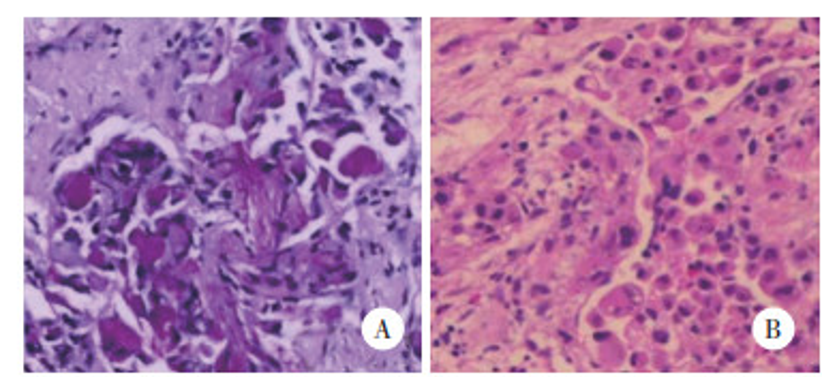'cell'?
Listing matches in <instances>:
<instances>
[{"label": "cell", "mask_w": 822, "mask_h": 377, "mask_svg": "<svg viewBox=\"0 0 822 377\" xmlns=\"http://www.w3.org/2000/svg\"><path fill=\"white\" fill-rule=\"evenodd\" d=\"M793 318L782 309H767L754 322V337L767 350H780L793 341Z\"/></svg>", "instance_id": "6da1fadb"}, {"label": "cell", "mask_w": 822, "mask_h": 377, "mask_svg": "<svg viewBox=\"0 0 822 377\" xmlns=\"http://www.w3.org/2000/svg\"><path fill=\"white\" fill-rule=\"evenodd\" d=\"M364 337L377 350H390L403 337V322L390 309L373 311L367 322H364Z\"/></svg>", "instance_id": "7a4b0ae2"}]
</instances>
